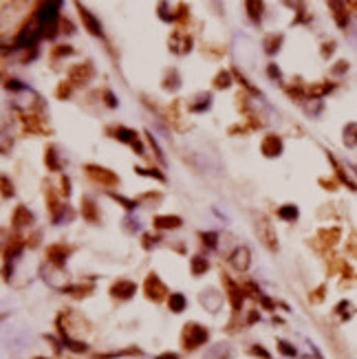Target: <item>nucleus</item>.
<instances>
[{
    "instance_id": "2f4dec72",
    "label": "nucleus",
    "mask_w": 357,
    "mask_h": 359,
    "mask_svg": "<svg viewBox=\"0 0 357 359\" xmlns=\"http://www.w3.org/2000/svg\"><path fill=\"white\" fill-rule=\"evenodd\" d=\"M245 7H247L249 18H252V20L258 22L260 18H263V9H265L263 3H258V0H249V3H245Z\"/></svg>"
},
{
    "instance_id": "ea45409f",
    "label": "nucleus",
    "mask_w": 357,
    "mask_h": 359,
    "mask_svg": "<svg viewBox=\"0 0 357 359\" xmlns=\"http://www.w3.org/2000/svg\"><path fill=\"white\" fill-rule=\"evenodd\" d=\"M278 350H280L284 357H295L298 355V350H295L289 341H278Z\"/></svg>"
},
{
    "instance_id": "9d476101",
    "label": "nucleus",
    "mask_w": 357,
    "mask_h": 359,
    "mask_svg": "<svg viewBox=\"0 0 357 359\" xmlns=\"http://www.w3.org/2000/svg\"><path fill=\"white\" fill-rule=\"evenodd\" d=\"M31 225H33V214L29 212V207L18 205L14 209V214H11V227L16 231H22V229L31 227Z\"/></svg>"
},
{
    "instance_id": "c03bdc74",
    "label": "nucleus",
    "mask_w": 357,
    "mask_h": 359,
    "mask_svg": "<svg viewBox=\"0 0 357 359\" xmlns=\"http://www.w3.org/2000/svg\"><path fill=\"white\" fill-rule=\"evenodd\" d=\"M60 31H64L66 36H71V33H75V27H73V22H71L69 18H62V20H60Z\"/></svg>"
},
{
    "instance_id": "a211bd4d",
    "label": "nucleus",
    "mask_w": 357,
    "mask_h": 359,
    "mask_svg": "<svg viewBox=\"0 0 357 359\" xmlns=\"http://www.w3.org/2000/svg\"><path fill=\"white\" fill-rule=\"evenodd\" d=\"M328 9L333 11V18H335L339 29H346V25H348V9H346V3H328Z\"/></svg>"
},
{
    "instance_id": "c756f323",
    "label": "nucleus",
    "mask_w": 357,
    "mask_h": 359,
    "mask_svg": "<svg viewBox=\"0 0 357 359\" xmlns=\"http://www.w3.org/2000/svg\"><path fill=\"white\" fill-rule=\"evenodd\" d=\"M25 245H27V242H22L18 236H14V238H11V242H7V249H5V258H7V260H9V258H16V256H18V253L22 251V247H25Z\"/></svg>"
},
{
    "instance_id": "f3484780",
    "label": "nucleus",
    "mask_w": 357,
    "mask_h": 359,
    "mask_svg": "<svg viewBox=\"0 0 357 359\" xmlns=\"http://www.w3.org/2000/svg\"><path fill=\"white\" fill-rule=\"evenodd\" d=\"M333 88H335V84H328V82H317V84L304 86V95H306V99H320V97L328 95Z\"/></svg>"
},
{
    "instance_id": "7ed1b4c3",
    "label": "nucleus",
    "mask_w": 357,
    "mask_h": 359,
    "mask_svg": "<svg viewBox=\"0 0 357 359\" xmlns=\"http://www.w3.org/2000/svg\"><path fill=\"white\" fill-rule=\"evenodd\" d=\"M256 227V236H258V240L263 242L269 251H278V236H276V229H273V225L267 220L265 216H258L254 223Z\"/></svg>"
},
{
    "instance_id": "bf43d9fd",
    "label": "nucleus",
    "mask_w": 357,
    "mask_h": 359,
    "mask_svg": "<svg viewBox=\"0 0 357 359\" xmlns=\"http://www.w3.org/2000/svg\"><path fill=\"white\" fill-rule=\"evenodd\" d=\"M154 359H178L176 352H163V355H159V357H154Z\"/></svg>"
},
{
    "instance_id": "49530a36",
    "label": "nucleus",
    "mask_w": 357,
    "mask_h": 359,
    "mask_svg": "<svg viewBox=\"0 0 357 359\" xmlns=\"http://www.w3.org/2000/svg\"><path fill=\"white\" fill-rule=\"evenodd\" d=\"M346 251H348L353 258H357V234H353V236L348 238V242H346Z\"/></svg>"
},
{
    "instance_id": "4468645a",
    "label": "nucleus",
    "mask_w": 357,
    "mask_h": 359,
    "mask_svg": "<svg viewBox=\"0 0 357 359\" xmlns=\"http://www.w3.org/2000/svg\"><path fill=\"white\" fill-rule=\"evenodd\" d=\"M260 152H263L265 157H269V159L280 157L282 154V139L278 135H267L263 139V143H260Z\"/></svg>"
},
{
    "instance_id": "4be33fe9",
    "label": "nucleus",
    "mask_w": 357,
    "mask_h": 359,
    "mask_svg": "<svg viewBox=\"0 0 357 359\" xmlns=\"http://www.w3.org/2000/svg\"><path fill=\"white\" fill-rule=\"evenodd\" d=\"M113 137H115L117 141H121V143H128V146H135V143L139 141V135H137V132L130 130V128H126V126H117Z\"/></svg>"
},
{
    "instance_id": "6e6d98bb",
    "label": "nucleus",
    "mask_w": 357,
    "mask_h": 359,
    "mask_svg": "<svg viewBox=\"0 0 357 359\" xmlns=\"http://www.w3.org/2000/svg\"><path fill=\"white\" fill-rule=\"evenodd\" d=\"M344 71H348V62H344V60H339V62L333 66V73L339 75V73H344Z\"/></svg>"
},
{
    "instance_id": "4c0bfd02",
    "label": "nucleus",
    "mask_w": 357,
    "mask_h": 359,
    "mask_svg": "<svg viewBox=\"0 0 357 359\" xmlns=\"http://www.w3.org/2000/svg\"><path fill=\"white\" fill-rule=\"evenodd\" d=\"M71 93H73V84L66 80V82H60V86H58V91H55V95H58V99H69Z\"/></svg>"
},
{
    "instance_id": "79ce46f5",
    "label": "nucleus",
    "mask_w": 357,
    "mask_h": 359,
    "mask_svg": "<svg viewBox=\"0 0 357 359\" xmlns=\"http://www.w3.org/2000/svg\"><path fill=\"white\" fill-rule=\"evenodd\" d=\"M110 198H115V201H119L121 205H124L126 209H135L137 207V201H130V198H124V196H119V194H110Z\"/></svg>"
},
{
    "instance_id": "473e14b6",
    "label": "nucleus",
    "mask_w": 357,
    "mask_h": 359,
    "mask_svg": "<svg viewBox=\"0 0 357 359\" xmlns=\"http://www.w3.org/2000/svg\"><path fill=\"white\" fill-rule=\"evenodd\" d=\"M298 207L295 205H282L280 209H278V216H280L282 220H287V223H293L295 218H298Z\"/></svg>"
},
{
    "instance_id": "e2e57ef3",
    "label": "nucleus",
    "mask_w": 357,
    "mask_h": 359,
    "mask_svg": "<svg viewBox=\"0 0 357 359\" xmlns=\"http://www.w3.org/2000/svg\"><path fill=\"white\" fill-rule=\"evenodd\" d=\"M38 359H47V357H38Z\"/></svg>"
},
{
    "instance_id": "c9c22d12",
    "label": "nucleus",
    "mask_w": 357,
    "mask_h": 359,
    "mask_svg": "<svg viewBox=\"0 0 357 359\" xmlns=\"http://www.w3.org/2000/svg\"><path fill=\"white\" fill-rule=\"evenodd\" d=\"M135 172H137V174H141V176H152V179L161 181V183L165 181V174H163V172H159L157 168H141V165H137Z\"/></svg>"
},
{
    "instance_id": "a878e982",
    "label": "nucleus",
    "mask_w": 357,
    "mask_h": 359,
    "mask_svg": "<svg viewBox=\"0 0 357 359\" xmlns=\"http://www.w3.org/2000/svg\"><path fill=\"white\" fill-rule=\"evenodd\" d=\"M165 88V91H170V93H174L178 86H181V77H178V71L176 69H170L168 73H165L163 77V84H161Z\"/></svg>"
},
{
    "instance_id": "603ef678",
    "label": "nucleus",
    "mask_w": 357,
    "mask_h": 359,
    "mask_svg": "<svg viewBox=\"0 0 357 359\" xmlns=\"http://www.w3.org/2000/svg\"><path fill=\"white\" fill-rule=\"evenodd\" d=\"M333 51H335V42H324L322 44V58H328Z\"/></svg>"
},
{
    "instance_id": "09e8293b",
    "label": "nucleus",
    "mask_w": 357,
    "mask_h": 359,
    "mask_svg": "<svg viewBox=\"0 0 357 359\" xmlns=\"http://www.w3.org/2000/svg\"><path fill=\"white\" fill-rule=\"evenodd\" d=\"M60 185H62V194H64V198H69V196H71V179H69V176H62Z\"/></svg>"
},
{
    "instance_id": "58836bf2",
    "label": "nucleus",
    "mask_w": 357,
    "mask_h": 359,
    "mask_svg": "<svg viewBox=\"0 0 357 359\" xmlns=\"http://www.w3.org/2000/svg\"><path fill=\"white\" fill-rule=\"evenodd\" d=\"M51 55L55 60L58 58H66V55H73V47L71 44H60V47H55L53 51H51Z\"/></svg>"
},
{
    "instance_id": "052dcab7",
    "label": "nucleus",
    "mask_w": 357,
    "mask_h": 359,
    "mask_svg": "<svg viewBox=\"0 0 357 359\" xmlns=\"http://www.w3.org/2000/svg\"><path fill=\"white\" fill-rule=\"evenodd\" d=\"M256 319H258V311H252V313H249V317H247V322H249V324H254Z\"/></svg>"
},
{
    "instance_id": "4d7b16f0",
    "label": "nucleus",
    "mask_w": 357,
    "mask_h": 359,
    "mask_svg": "<svg viewBox=\"0 0 357 359\" xmlns=\"http://www.w3.org/2000/svg\"><path fill=\"white\" fill-rule=\"evenodd\" d=\"M5 86L11 88V91H22V88H25L22 84H18V80H7V84H5Z\"/></svg>"
},
{
    "instance_id": "72a5a7b5",
    "label": "nucleus",
    "mask_w": 357,
    "mask_h": 359,
    "mask_svg": "<svg viewBox=\"0 0 357 359\" xmlns=\"http://www.w3.org/2000/svg\"><path fill=\"white\" fill-rule=\"evenodd\" d=\"M344 143L348 148H355L357 146V124H348L344 128Z\"/></svg>"
},
{
    "instance_id": "412c9836",
    "label": "nucleus",
    "mask_w": 357,
    "mask_h": 359,
    "mask_svg": "<svg viewBox=\"0 0 357 359\" xmlns=\"http://www.w3.org/2000/svg\"><path fill=\"white\" fill-rule=\"evenodd\" d=\"M152 225H154V229H178L183 225V220L178 218V216H154L152 220Z\"/></svg>"
},
{
    "instance_id": "0eeeda50",
    "label": "nucleus",
    "mask_w": 357,
    "mask_h": 359,
    "mask_svg": "<svg viewBox=\"0 0 357 359\" xmlns=\"http://www.w3.org/2000/svg\"><path fill=\"white\" fill-rule=\"evenodd\" d=\"M95 77V69L91 62H84V64H75L73 69L69 71V82L73 86H86Z\"/></svg>"
},
{
    "instance_id": "5701e85b",
    "label": "nucleus",
    "mask_w": 357,
    "mask_h": 359,
    "mask_svg": "<svg viewBox=\"0 0 357 359\" xmlns=\"http://www.w3.org/2000/svg\"><path fill=\"white\" fill-rule=\"evenodd\" d=\"M282 33H269V36L265 38V42H263V47H265V53L267 55H273V53H278L280 51V44H282Z\"/></svg>"
},
{
    "instance_id": "0e129e2a",
    "label": "nucleus",
    "mask_w": 357,
    "mask_h": 359,
    "mask_svg": "<svg viewBox=\"0 0 357 359\" xmlns=\"http://www.w3.org/2000/svg\"><path fill=\"white\" fill-rule=\"evenodd\" d=\"M302 359H311V357H302Z\"/></svg>"
},
{
    "instance_id": "f8f14e48",
    "label": "nucleus",
    "mask_w": 357,
    "mask_h": 359,
    "mask_svg": "<svg viewBox=\"0 0 357 359\" xmlns=\"http://www.w3.org/2000/svg\"><path fill=\"white\" fill-rule=\"evenodd\" d=\"M77 11H80V16H82V22H84V29L91 33V36H97V38H102L104 36V31H102V22H99L95 16L88 11L84 5H77Z\"/></svg>"
},
{
    "instance_id": "1a4fd4ad",
    "label": "nucleus",
    "mask_w": 357,
    "mask_h": 359,
    "mask_svg": "<svg viewBox=\"0 0 357 359\" xmlns=\"http://www.w3.org/2000/svg\"><path fill=\"white\" fill-rule=\"evenodd\" d=\"M73 251L69 245H64V242H55V245H49L47 247V260L53 264V267H64L66 258H69V253Z\"/></svg>"
},
{
    "instance_id": "5fc2aeb1",
    "label": "nucleus",
    "mask_w": 357,
    "mask_h": 359,
    "mask_svg": "<svg viewBox=\"0 0 357 359\" xmlns=\"http://www.w3.org/2000/svg\"><path fill=\"white\" fill-rule=\"evenodd\" d=\"M252 355H258V357H263V359H271L269 352H267V350L263 348V346H258V344H256L254 348H252Z\"/></svg>"
},
{
    "instance_id": "864d4df0",
    "label": "nucleus",
    "mask_w": 357,
    "mask_h": 359,
    "mask_svg": "<svg viewBox=\"0 0 357 359\" xmlns=\"http://www.w3.org/2000/svg\"><path fill=\"white\" fill-rule=\"evenodd\" d=\"M267 75H269L271 80H280V69H278L276 64H269L267 66Z\"/></svg>"
},
{
    "instance_id": "ddd939ff",
    "label": "nucleus",
    "mask_w": 357,
    "mask_h": 359,
    "mask_svg": "<svg viewBox=\"0 0 357 359\" xmlns=\"http://www.w3.org/2000/svg\"><path fill=\"white\" fill-rule=\"evenodd\" d=\"M230 262L236 271H247L249 264H252V253H249L247 247H238V249L232 251L230 256Z\"/></svg>"
},
{
    "instance_id": "9b49d317",
    "label": "nucleus",
    "mask_w": 357,
    "mask_h": 359,
    "mask_svg": "<svg viewBox=\"0 0 357 359\" xmlns=\"http://www.w3.org/2000/svg\"><path fill=\"white\" fill-rule=\"evenodd\" d=\"M221 278H223V282H225V286H227V293H230L232 308L238 313V311L243 308V300H245V295H243V293H245V289H241V286H238L236 282H234V280L230 278V275H225V273H223Z\"/></svg>"
},
{
    "instance_id": "bb28decb",
    "label": "nucleus",
    "mask_w": 357,
    "mask_h": 359,
    "mask_svg": "<svg viewBox=\"0 0 357 359\" xmlns=\"http://www.w3.org/2000/svg\"><path fill=\"white\" fill-rule=\"evenodd\" d=\"M168 306H170V311H172V313H181V311H186V306H188V297L183 295V293H170V297H168Z\"/></svg>"
},
{
    "instance_id": "f257e3e1",
    "label": "nucleus",
    "mask_w": 357,
    "mask_h": 359,
    "mask_svg": "<svg viewBox=\"0 0 357 359\" xmlns=\"http://www.w3.org/2000/svg\"><path fill=\"white\" fill-rule=\"evenodd\" d=\"M44 36V31H42V27H40V22H38L36 16H31L29 20L22 25V29L20 33L16 36V40H14V47L16 49H33L38 44V40Z\"/></svg>"
},
{
    "instance_id": "c85d7f7f",
    "label": "nucleus",
    "mask_w": 357,
    "mask_h": 359,
    "mask_svg": "<svg viewBox=\"0 0 357 359\" xmlns=\"http://www.w3.org/2000/svg\"><path fill=\"white\" fill-rule=\"evenodd\" d=\"M208 269H210V262L205 260L203 256H194L192 260H190V271H192V275H203Z\"/></svg>"
},
{
    "instance_id": "393cba45",
    "label": "nucleus",
    "mask_w": 357,
    "mask_h": 359,
    "mask_svg": "<svg viewBox=\"0 0 357 359\" xmlns=\"http://www.w3.org/2000/svg\"><path fill=\"white\" fill-rule=\"evenodd\" d=\"M44 163H47V168L51 170V172H58L60 168H62V163H60V157H58V150L51 146L44 150Z\"/></svg>"
},
{
    "instance_id": "13d9d810",
    "label": "nucleus",
    "mask_w": 357,
    "mask_h": 359,
    "mask_svg": "<svg viewBox=\"0 0 357 359\" xmlns=\"http://www.w3.org/2000/svg\"><path fill=\"white\" fill-rule=\"evenodd\" d=\"M320 185H324V190H337V183L335 181H326V179H320Z\"/></svg>"
},
{
    "instance_id": "8fccbe9b",
    "label": "nucleus",
    "mask_w": 357,
    "mask_h": 359,
    "mask_svg": "<svg viewBox=\"0 0 357 359\" xmlns=\"http://www.w3.org/2000/svg\"><path fill=\"white\" fill-rule=\"evenodd\" d=\"M324 286H320V289H315L313 291V295H311V302H313V304H317V302H322L324 300Z\"/></svg>"
},
{
    "instance_id": "7c9ffc66",
    "label": "nucleus",
    "mask_w": 357,
    "mask_h": 359,
    "mask_svg": "<svg viewBox=\"0 0 357 359\" xmlns=\"http://www.w3.org/2000/svg\"><path fill=\"white\" fill-rule=\"evenodd\" d=\"M62 291L64 293H71V295H75V297H84L88 295L93 291V284H73V286H62Z\"/></svg>"
},
{
    "instance_id": "dca6fc26",
    "label": "nucleus",
    "mask_w": 357,
    "mask_h": 359,
    "mask_svg": "<svg viewBox=\"0 0 357 359\" xmlns=\"http://www.w3.org/2000/svg\"><path fill=\"white\" fill-rule=\"evenodd\" d=\"M201 304L208 308L210 313H216L221 308V304H223V295L216 293L214 289H208V291H203V293H201Z\"/></svg>"
},
{
    "instance_id": "aec40b11",
    "label": "nucleus",
    "mask_w": 357,
    "mask_h": 359,
    "mask_svg": "<svg viewBox=\"0 0 357 359\" xmlns=\"http://www.w3.org/2000/svg\"><path fill=\"white\" fill-rule=\"evenodd\" d=\"M339 234H342L339 227H324V229L317 231V240H320L324 247H335L337 240H339Z\"/></svg>"
},
{
    "instance_id": "20e7f679",
    "label": "nucleus",
    "mask_w": 357,
    "mask_h": 359,
    "mask_svg": "<svg viewBox=\"0 0 357 359\" xmlns=\"http://www.w3.org/2000/svg\"><path fill=\"white\" fill-rule=\"evenodd\" d=\"M84 172H86V176H88L91 181H95V183H99V185H104V187H115V185H119V176H117L113 170L102 168V165L88 163V165H84Z\"/></svg>"
},
{
    "instance_id": "6ab92c4d",
    "label": "nucleus",
    "mask_w": 357,
    "mask_h": 359,
    "mask_svg": "<svg viewBox=\"0 0 357 359\" xmlns=\"http://www.w3.org/2000/svg\"><path fill=\"white\" fill-rule=\"evenodd\" d=\"M80 212L82 216H84L88 223H99V209H97V203L93 201V198H82L80 203Z\"/></svg>"
},
{
    "instance_id": "de8ad7c7",
    "label": "nucleus",
    "mask_w": 357,
    "mask_h": 359,
    "mask_svg": "<svg viewBox=\"0 0 357 359\" xmlns=\"http://www.w3.org/2000/svg\"><path fill=\"white\" fill-rule=\"evenodd\" d=\"M146 135H148V143H150V146H152V150H154V154H157V157H159V161H163V152H161V148H159V143H157V141H154V137H152V135H150V132H146Z\"/></svg>"
},
{
    "instance_id": "680f3d73",
    "label": "nucleus",
    "mask_w": 357,
    "mask_h": 359,
    "mask_svg": "<svg viewBox=\"0 0 357 359\" xmlns=\"http://www.w3.org/2000/svg\"><path fill=\"white\" fill-rule=\"evenodd\" d=\"M346 9H355L357 11V3H346Z\"/></svg>"
},
{
    "instance_id": "e433bc0d",
    "label": "nucleus",
    "mask_w": 357,
    "mask_h": 359,
    "mask_svg": "<svg viewBox=\"0 0 357 359\" xmlns=\"http://www.w3.org/2000/svg\"><path fill=\"white\" fill-rule=\"evenodd\" d=\"M201 240H203V245H208L210 249H216V245H219V234H216V231H203Z\"/></svg>"
},
{
    "instance_id": "6e6552de",
    "label": "nucleus",
    "mask_w": 357,
    "mask_h": 359,
    "mask_svg": "<svg viewBox=\"0 0 357 359\" xmlns=\"http://www.w3.org/2000/svg\"><path fill=\"white\" fill-rule=\"evenodd\" d=\"M168 44H170V51L176 53V55H186V53L192 51V38H190L188 31H183V29L172 31Z\"/></svg>"
},
{
    "instance_id": "cd10ccee",
    "label": "nucleus",
    "mask_w": 357,
    "mask_h": 359,
    "mask_svg": "<svg viewBox=\"0 0 357 359\" xmlns=\"http://www.w3.org/2000/svg\"><path fill=\"white\" fill-rule=\"evenodd\" d=\"M232 82H234L232 71H219L216 77H214V88L216 91H225V88L232 86Z\"/></svg>"
},
{
    "instance_id": "2eb2a0df",
    "label": "nucleus",
    "mask_w": 357,
    "mask_h": 359,
    "mask_svg": "<svg viewBox=\"0 0 357 359\" xmlns=\"http://www.w3.org/2000/svg\"><path fill=\"white\" fill-rule=\"evenodd\" d=\"M137 293V284L130 282V280H117V282L110 286V295L119 297V300H128Z\"/></svg>"
},
{
    "instance_id": "f03ea898",
    "label": "nucleus",
    "mask_w": 357,
    "mask_h": 359,
    "mask_svg": "<svg viewBox=\"0 0 357 359\" xmlns=\"http://www.w3.org/2000/svg\"><path fill=\"white\" fill-rule=\"evenodd\" d=\"M40 11H36V18L40 22L42 31L47 29H55V27H60V9H62V3H44L38 7Z\"/></svg>"
},
{
    "instance_id": "a18cd8bd",
    "label": "nucleus",
    "mask_w": 357,
    "mask_h": 359,
    "mask_svg": "<svg viewBox=\"0 0 357 359\" xmlns=\"http://www.w3.org/2000/svg\"><path fill=\"white\" fill-rule=\"evenodd\" d=\"M14 196V183H9L7 176H3V198Z\"/></svg>"
},
{
    "instance_id": "f704fd0d",
    "label": "nucleus",
    "mask_w": 357,
    "mask_h": 359,
    "mask_svg": "<svg viewBox=\"0 0 357 359\" xmlns=\"http://www.w3.org/2000/svg\"><path fill=\"white\" fill-rule=\"evenodd\" d=\"M328 159H331V161H333V165H335V174H337V179L342 181V183L346 185V187H350V190H357V185H355L353 181L348 179V174L344 172V168H342V165H339V163H337V161H335V159H333V157H328Z\"/></svg>"
},
{
    "instance_id": "39448f33",
    "label": "nucleus",
    "mask_w": 357,
    "mask_h": 359,
    "mask_svg": "<svg viewBox=\"0 0 357 359\" xmlns=\"http://www.w3.org/2000/svg\"><path fill=\"white\" fill-rule=\"evenodd\" d=\"M208 341V328L201 326V324H186L183 326V346L188 350H194L199 346H203Z\"/></svg>"
},
{
    "instance_id": "3c124183",
    "label": "nucleus",
    "mask_w": 357,
    "mask_h": 359,
    "mask_svg": "<svg viewBox=\"0 0 357 359\" xmlns=\"http://www.w3.org/2000/svg\"><path fill=\"white\" fill-rule=\"evenodd\" d=\"M104 102H106V106H108V108H115L117 106V99H115V95L110 91H104Z\"/></svg>"
},
{
    "instance_id": "b1692460",
    "label": "nucleus",
    "mask_w": 357,
    "mask_h": 359,
    "mask_svg": "<svg viewBox=\"0 0 357 359\" xmlns=\"http://www.w3.org/2000/svg\"><path fill=\"white\" fill-rule=\"evenodd\" d=\"M194 99H197V102H190V106H188L190 113H203L212 104V93H201V95H197Z\"/></svg>"
},
{
    "instance_id": "37998d69",
    "label": "nucleus",
    "mask_w": 357,
    "mask_h": 359,
    "mask_svg": "<svg viewBox=\"0 0 357 359\" xmlns=\"http://www.w3.org/2000/svg\"><path fill=\"white\" fill-rule=\"evenodd\" d=\"M159 240H161L159 236H152V234H143V242H141V245H143V249H150V247H154V245H157Z\"/></svg>"
},
{
    "instance_id": "423d86ee",
    "label": "nucleus",
    "mask_w": 357,
    "mask_h": 359,
    "mask_svg": "<svg viewBox=\"0 0 357 359\" xmlns=\"http://www.w3.org/2000/svg\"><path fill=\"white\" fill-rule=\"evenodd\" d=\"M143 291H146L148 300H152V302H161L168 295V289H165V284L161 282V278L157 273H148L146 282H143Z\"/></svg>"
},
{
    "instance_id": "a19ab883",
    "label": "nucleus",
    "mask_w": 357,
    "mask_h": 359,
    "mask_svg": "<svg viewBox=\"0 0 357 359\" xmlns=\"http://www.w3.org/2000/svg\"><path fill=\"white\" fill-rule=\"evenodd\" d=\"M335 311H337V313H339V315H342L344 319H346V317H350V315H353V304H350V302H339Z\"/></svg>"
}]
</instances>
